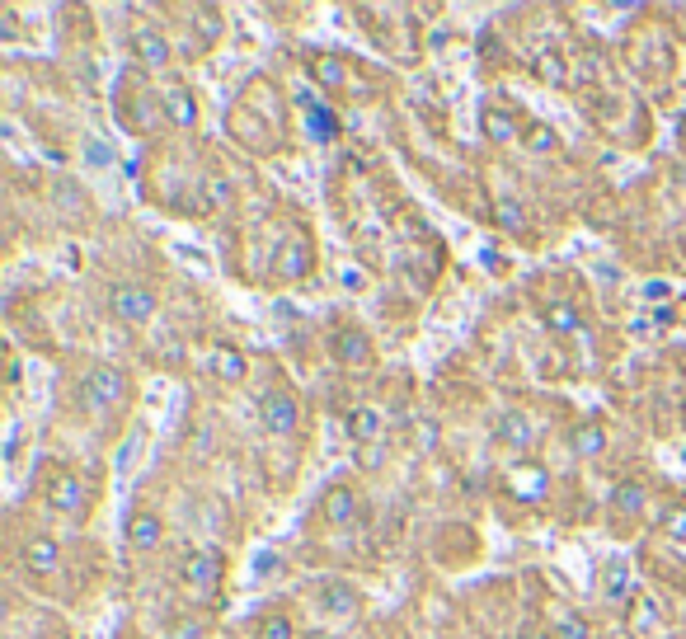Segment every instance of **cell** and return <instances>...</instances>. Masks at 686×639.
Returning <instances> with one entry per match:
<instances>
[{
  "instance_id": "cell-1",
  "label": "cell",
  "mask_w": 686,
  "mask_h": 639,
  "mask_svg": "<svg viewBox=\"0 0 686 639\" xmlns=\"http://www.w3.org/2000/svg\"><path fill=\"white\" fill-rule=\"evenodd\" d=\"M127 395H132V381H127V372L123 367H113V362L90 367L85 381H80V400H85L90 414H113V409H123Z\"/></svg>"
},
{
  "instance_id": "cell-2",
  "label": "cell",
  "mask_w": 686,
  "mask_h": 639,
  "mask_svg": "<svg viewBox=\"0 0 686 639\" xmlns=\"http://www.w3.org/2000/svg\"><path fill=\"white\" fill-rule=\"evenodd\" d=\"M109 311L118 325H146L156 315V292L141 287V282H118L109 292Z\"/></svg>"
},
{
  "instance_id": "cell-3",
  "label": "cell",
  "mask_w": 686,
  "mask_h": 639,
  "mask_svg": "<svg viewBox=\"0 0 686 639\" xmlns=\"http://www.w3.org/2000/svg\"><path fill=\"white\" fill-rule=\"evenodd\" d=\"M47 508L52 513H66V517H85V508H90V489H85V480H80L76 470H57L52 480H47Z\"/></svg>"
},
{
  "instance_id": "cell-4",
  "label": "cell",
  "mask_w": 686,
  "mask_h": 639,
  "mask_svg": "<svg viewBox=\"0 0 686 639\" xmlns=\"http://www.w3.org/2000/svg\"><path fill=\"white\" fill-rule=\"evenodd\" d=\"M221 574H226V555L212 546L203 550H188L184 564H179V578H184V588H198V593H212L221 583Z\"/></svg>"
},
{
  "instance_id": "cell-5",
  "label": "cell",
  "mask_w": 686,
  "mask_h": 639,
  "mask_svg": "<svg viewBox=\"0 0 686 639\" xmlns=\"http://www.w3.org/2000/svg\"><path fill=\"white\" fill-rule=\"evenodd\" d=\"M259 423H264L268 437H292V433H297V423H301L297 395H287V390L264 395V400H259Z\"/></svg>"
},
{
  "instance_id": "cell-6",
  "label": "cell",
  "mask_w": 686,
  "mask_h": 639,
  "mask_svg": "<svg viewBox=\"0 0 686 639\" xmlns=\"http://www.w3.org/2000/svg\"><path fill=\"white\" fill-rule=\"evenodd\" d=\"M127 52H132V62L151 66V71H160V66L174 62L170 38H165L156 24H141V29H132V38H127Z\"/></svg>"
},
{
  "instance_id": "cell-7",
  "label": "cell",
  "mask_w": 686,
  "mask_h": 639,
  "mask_svg": "<svg viewBox=\"0 0 686 639\" xmlns=\"http://www.w3.org/2000/svg\"><path fill=\"white\" fill-rule=\"evenodd\" d=\"M362 494L353 489V484H329L325 499H320V517L325 522H334V527H353V522H362Z\"/></svg>"
},
{
  "instance_id": "cell-8",
  "label": "cell",
  "mask_w": 686,
  "mask_h": 639,
  "mask_svg": "<svg viewBox=\"0 0 686 639\" xmlns=\"http://www.w3.org/2000/svg\"><path fill=\"white\" fill-rule=\"evenodd\" d=\"M489 437L499 447H508V452H531L536 447V423L522 409H503L499 419H494V428H489Z\"/></svg>"
},
{
  "instance_id": "cell-9",
  "label": "cell",
  "mask_w": 686,
  "mask_h": 639,
  "mask_svg": "<svg viewBox=\"0 0 686 639\" xmlns=\"http://www.w3.org/2000/svg\"><path fill=\"white\" fill-rule=\"evenodd\" d=\"M311 268H315V245L306 240V235H292V240L278 250L273 278L278 282H301V278H311Z\"/></svg>"
},
{
  "instance_id": "cell-10",
  "label": "cell",
  "mask_w": 686,
  "mask_h": 639,
  "mask_svg": "<svg viewBox=\"0 0 686 639\" xmlns=\"http://www.w3.org/2000/svg\"><path fill=\"white\" fill-rule=\"evenodd\" d=\"M334 358H339L343 367H353V372H367V367H376V348L358 325H343V329H334Z\"/></svg>"
},
{
  "instance_id": "cell-11",
  "label": "cell",
  "mask_w": 686,
  "mask_h": 639,
  "mask_svg": "<svg viewBox=\"0 0 686 639\" xmlns=\"http://www.w3.org/2000/svg\"><path fill=\"white\" fill-rule=\"evenodd\" d=\"M508 494L522 499V503H541L550 494L546 466H536V461H517V466H508Z\"/></svg>"
},
{
  "instance_id": "cell-12",
  "label": "cell",
  "mask_w": 686,
  "mask_h": 639,
  "mask_svg": "<svg viewBox=\"0 0 686 639\" xmlns=\"http://www.w3.org/2000/svg\"><path fill=\"white\" fill-rule=\"evenodd\" d=\"M160 113H165V123L174 132H193L198 127V94L188 90V85H170L165 99H160Z\"/></svg>"
},
{
  "instance_id": "cell-13",
  "label": "cell",
  "mask_w": 686,
  "mask_h": 639,
  "mask_svg": "<svg viewBox=\"0 0 686 639\" xmlns=\"http://www.w3.org/2000/svg\"><path fill=\"white\" fill-rule=\"evenodd\" d=\"M160 536H165V517L156 508H137V513L127 517V546L132 550H156Z\"/></svg>"
},
{
  "instance_id": "cell-14",
  "label": "cell",
  "mask_w": 686,
  "mask_h": 639,
  "mask_svg": "<svg viewBox=\"0 0 686 639\" xmlns=\"http://www.w3.org/2000/svg\"><path fill=\"white\" fill-rule=\"evenodd\" d=\"M207 367H212V376H221V381H245V372H250V362H245V353L235 348V343H212V353H207Z\"/></svg>"
},
{
  "instance_id": "cell-15",
  "label": "cell",
  "mask_w": 686,
  "mask_h": 639,
  "mask_svg": "<svg viewBox=\"0 0 686 639\" xmlns=\"http://www.w3.org/2000/svg\"><path fill=\"white\" fill-rule=\"evenodd\" d=\"M597 588H602V597H607V602H635V588H630V569H625V560H607V564H602Z\"/></svg>"
},
{
  "instance_id": "cell-16",
  "label": "cell",
  "mask_w": 686,
  "mask_h": 639,
  "mask_svg": "<svg viewBox=\"0 0 686 639\" xmlns=\"http://www.w3.org/2000/svg\"><path fill=\"white\" fill-rule=\"evenodd\" d=\"M24 564H29V574L47 578V574H57L62 550H57V541H52V536H33L29 546H24Z\"/></svg>"
},
{
  "instance_id": "cell-17",
  "label": "cell",
  "mask_w": 686,
  "mask_h": 639,
  "mask_svg": "<svg viewBox=\"0 0 686 639\" xmlns=\"http://www.w3.org/2000/svg\"><path fill=\"white\" fill-rule=\"evenodd\" d=\"M320 602H325L329 616H358L362 611V597L348 583H320Z\"/></svg>"
},
{
  "instance_id": "cell-18",
  "label": "cell",
  "mask_w": 686,
  "mask_h": 639,
  "mask_svg": "<svg viewBox=\"0 0 686 639\" xmlns=\"http://www.w3.org/2000/svg\"><path fill=\"white\" fill-rule=\"evenodd\" d=\"M348 437H353L358 447H372V442H381V414H376L372 405H358L353 414H348Z\"/></svg>"
},
{
  "instance_id": "cell-19",
  "label": "cell",
  "mask_w": 686,
  "mask_h": 639,
  "mask_svg": "<svg viewBox=\"0 0 686 639\" xmlns=\"http://www.w3.org/2000/svg\"><path fill=\"white\" fill-rule=\"evenodd\" d=\"M569 447H574V456L593 461V456H602V447H607V428H602V423H578L574 433H569Z\"/></svg>"
},
{
  "instance_id": "cell-20",
  "label": "cell",
  "mask_w": 686,
  "mask_h": 639,
  "mask_svg": "<svg viewBox=\"0 0 686 639\" xmlns=\"http://www.w3.org/2000/svg\"><path fill=\"white\" fill-rule=\"evenodd\" d=\"M480 123H484V137H489V141H499V146H508V141L522 137V127H517V118H513V113H503V109H484ZM522 141H527V137H522Z\"/></svg>"
},
{
  "instance_id": "cell-21",
  "label": "cell",
  "mask_w": 686,
  "mask_h": 639,
  "mask_svg": "<svg viewBox=\"0 0 686 639\" xmlns=\"http://www.w3.org/2000/svg\"><path fill=\"white\" fill-rule=\"evenodd\" d=\"M311 76L325 85V90H339L343 80H348V66H343V57H334V52H315L311 57Z\"/></svg>"
},
{
  "instance_id": "cell-22",
  "label": "cell",
  "mask_w": 686,
  "mask_h": 639,
  "mask_svg": "<svg viewBox=\"0 0 686 639\" xmlns=\"http://www.w3.org/2000/svg\"><path fill=\"white\" fill-rule=\"evenodd\" d=\"M250 639H297V625L287 621L282 611H268V616L250 621Z\"/></svg>"
},
{
  "instance_id": "cell-23",
  "label": "cell",
  "mask_w": 686,
  "mask_h": 639,
  "mask_svg": "<svg viewBox=\"0 0 686 639\" xmlns=\"http://www.w3.org/2000/svg\"><path fill=\"white\" fill-rule=\"evenodd\" d=\"M640 508H644V484L640 480H621L611 489V513L630 517V513H640Z\"/></svg>"
},
{
  "instance_id": "cell-24",
  "label": "cell",
  "mask_w": 686,
  "mask_h": 639,
  "mask_svg": "<svg viewBox=\"0 0 686 639\" xmlns=\"http://www.w3.org/2000/svg\"><path fill=\"white\" fill-rule=\"evenodd\" d=\"M658 625H663V616H658L654 602H649V597H635V602H630V630H635V635H658Z\"/></svg>"
},
{
  "instance_id": "cell-25",
  "label": "cell",
  "mask_w": 686,
  "mask_h": 639,
  "mask_svg": "<svg viewBox=\"0 0 686 639\" xmlns=\"http://www.w3.org/2000/svg\"><path fill=\"white\" fill-rule=\"evenodd\" d=\"M306 127H311V137L315 141H329V137H339V118L325 109V104H306Z\"/></svg>"
},
{
  "instance_id": "cell-26",
  "label": "cell",
  "mask_w": 686,
  "mask_h": 639,
  "mask_svg": "<svg viewBox=\"0 0 686 639\" xmlns=\"http://www.w3.org/2000/svg\"><path fill=\"white\" fill-rule=\"evenodd\" d=\"M658 531H663V536L686 541V503H668V508L658 513Z\"/></svg>"
},
{
  "instance_id": "cell-27",
  "label": "cell",
  "mask_w": 686,
  "mask_h": 639,
  "mask_svg": "<svg viewBox=\"0 0 686 639\" xmlns=\"http://www.w3.org/2000/svg\"><path fill=\"white\" fill-rule=\"evenodd\" d=\"M560 146V137H555V127L550 123H531L527 127V151H536V156H550Z\"/></svg>"
},
{
  "instance_id": "cell-28",
  "label": "cell",
  "mask_w": 686,
  "mask_h": 639,
  "mask_svg": "<svg viewBox=\"0 0 686 639\" xmlns=\"http://www.w3.org/2000/svg\"><path fill=\"white\" fill-rule=\"evenodd\" d=\"M546 325L555 329V334H574V329L583 325V315H578L574 306H546Z\"/></svg>"
},
{
  "instance_id": "cell-29",
  "label": "cell",
  "mask_w": 686,
  "mask_h": 639,
  "mask_svg": "<svg viewBox=\"0 0 686 639\" xmlns=\"http://www.w3.org/2000/svg\"><path fill=\"white\" fill-rule=\"evenodd\" d=\"M555 639H588V621H583L578 611H560V621H555Z\"/></svg>"
},
{
  "instance_id": "cell-30",
  "label": "cell",
  "mask_w": 686,
  "mask_h": 639,
  "mask_svg": "<svg viewBox=\"0 0 686 639\" xmlns=\"http://www.w3.org/2000/svg\"><path fill=\"white\" fill-rule=\"evenodd\" d=\"M536 76L550 80V85H564L569 66H560V57H555V52H541V57H536Z\"/></svg>"
},
{
  "instance_id": "cell-31",
  "label": "cell",
  "mask_w": 686,
  "mask_h": 639,
  "mask_svg": "<svg viewBox=\"0 0 686 639\" xmlns=\"http://www.w3.org/2000/svg\"><path fill=\"white\" fill-rule=\"evenodd\" d=\"M170 639H207V625L198 621V616H179V621L170 625Z\"/></svg>"
},
{
  "instance_id": "cell-32",
  "label": "cell",
  "mask_w": 686,
  "mask_h": 639,
  "mask_svg": "<svg viewBox=\"0 0 686 639\" xmlns=\"http://www.w3.org/2000/svg\"><path fill=\"white\" fill-rule=\"evenodd\" d=\"M221 203H231V184H226L221 174H212V179H207V212Z\"/></svg>"
},
{
  "instance_id": "cell-33",
  "label": "cell",
  "mask_w": 686,
  "mask_h": 639,
  "mask_svg": "<svg viewBox=\"0 0 686 639\" xmlns=\"http://www.w3.org/2000/svg\"><path fill=\"white\" fill-rule=\"evenodd\" d=\"M362 466H386V442H372V447H362Z\"/></svg>"
},
{
  "instance_id": "cell-34",
  "label": "cell",
  "mask_w": 686,
  "mask_h": 639,
  "mask_svg": "<svg viewBox=\"0 0 686 639\" xmlns=\"http://www.w3.org/2000/svg\"><path fill=\"white\" fill-rule=\"evenodd\" d=\"M499 221L517 231V203H499Z\"/></svg>"
},
{
  "instance_id": "cell-35",
  "label": "cell",
  "mask_w": 686,
  "mask_h": 639,
  "mask_svg": "<svg viewBox=\"0 0 686 639\" xmlns=\"http://www.w3.org/2000/svg\"><path fill=\"white\" fill-rule=\"evenodd\" d=\"M517 639H550V635H546V625H522V635Z\"/></svg>"
},
{
  "instance_id": "cell-36",
  "label": "cell",
  "mask_w": 686,
  "mask_h": 639,
  "mask_svg": "<svg viewBox=\"0 0 686 639\" xmlns=\"http://www.w3.org/2000/svg\"><path fill=\"white\" fill-rule=\"evenodd\" d=\"M644 297H654V301H663V297H668V282H649V287H644Z\"/></svg>"
},
{
  "instance_id": "cell-37",
  "label": "cell",
  "mask_w": 686,
  "mask_h": 639,
  "mask_svg": "<svg viewBox=\"0 0 686 639\" xmlns=\"http://www.w3.org/2000/svg\"><path fill=\"white\" fill-rule=\"evenodd\" d=\"M301 639H343V635H334V630H320V625H315V630H306Z\"/></svg>"
},
{
  "instance_id": "cell-38",
  "label": "cell",
  "mask_w": 686,
  "mask_h": 639,
  "mask_svg": "<svg viewBox=\"0 0 686 639\" xmlns=\"http://www.w3.org/2000/svg\"><path fill=\"white\" fill-rule=\"evenodd\" d=\"M677 137H682V141H686V118H682V123H677Z\"/></svg>"
},
{
  "instance_id": "cell-39",
  "label": "cell",
  "mask_w": 686,
  "mask_h": 639,
  "mask_svg": "<svg viewBox=\"0 0 686 639\" xmlns=\"http://www.w3.org/2000/svg\"><path fill=\"white\" fill-rule=\"evenodd\" d=\"M390 639H395V635H390Z\"/></svg>"
}]
</instances>
